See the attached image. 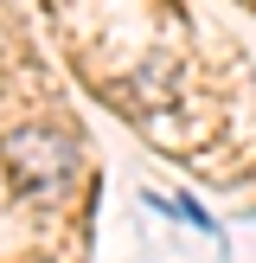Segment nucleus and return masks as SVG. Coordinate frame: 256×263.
<instances>
[{"label":"nucleus","mask_w":256,"mask_h":263,"mask_svg":"<svg viewBox=\"0 0 256 263\" xmlns=\"http://www.w3.org/2000/svg\"><path fill=\"white\" fill-rule=\"evenodd\" d=\"M0 154H7V174H13V186L26 199H58L77 180V167H83L77 141L58 135V128H13Z\"/></svg>","instance_id":"nucleus-1"},{"label":"nucleus","mask_w":256,"mask_h":263,"mask_svg":"<svg viewBox=\"0 0 256 263\" xmlns=\"http://www.w3.org/2000/svg\"><path fill=\"white\" fill-rule=\"evenodd\" d=\"M160 205H166V212H179V218H186V225L211 231V212H199V205H192V199H160Z\"/></svg>","instance_id":"nucleus-2"}]
</instances>
